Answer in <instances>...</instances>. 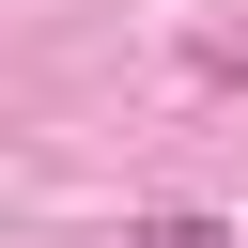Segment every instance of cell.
<instances>
[{
    "label": "cell",
    "instance_id": "cell-1",
    "mask_svg": "<svg viewBox=\"0 0 248 248\" xmlns=\"http://www.w3.org/2000/svg\"><path fill=\"white\" fill-rule=\"evenodd\" d=\"M124 248H232V232H217V217H140Z\"/></svg>",
    "mask_w": 248,
    "mask_h": 248
}]
</instances>
